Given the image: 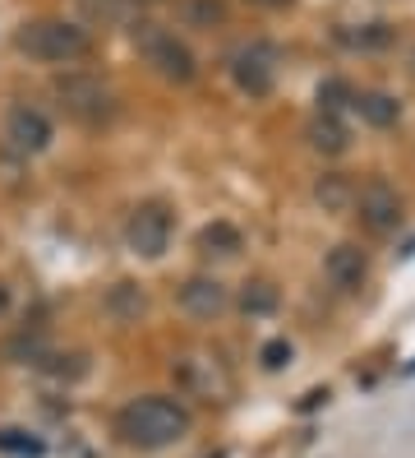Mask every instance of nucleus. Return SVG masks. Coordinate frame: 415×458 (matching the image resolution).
Listing matches in <instances>:
<instances>
[{
    "instance_id": "4be33fe9",
    "label": "nucleus",
    "mask_w": 415,
    "mask_h": 458,
    "mask_svg": "<svg viewBox=\"0 0 415 458\" xmlns=\"http://www.w3.org/2000/svg\"><path fill=\"white\" fill-rule=\"evenodd\" d=\"M259 361H263V370H282V366H291V343H286V338H268V343L259 347Z\"/></svg>"
},
{
    "instance_id": "f3484780",
    "label": "nucleus",
    "mask_w": 415,
    "mask_h": 458,
    "mask_svg": "<svg viewBox=\"0 0 415 458\" xmlns=\"http://www.w3.org/2000/svg\"><path fill=\"white\" fill-rule=\"evenodd\" d=\"M176 10L189 29H221V23H227V5H221V0H180Z\"/></svg>"
},
{
    "instance_id": "20e7f679",
    "label": "nucleus",
    "mask_w": 415,
    "mask_h": 458,
    "mask_svg": "<svg viewBox=\"0 0 415 458\" xmlns=\"http://www.w3.org/2000/svg\"><path fill=\"white\" fill-rule=\"evenodd\" d=\"M129 42H134L138 56L153 65V74H162L166 84H194V79H199V61H194V51L171 29H162V23L134 19L129 23Z\"/></svg>"
},
{
    "instance_id": "9b49d317",
    "label": "nucleus",
    "mask_w": 415,
    "mask_h": 458,
    "mask_svg": "<svg viewBox=\"0 0 415 458\" xmlns=\"http://www.w3.org/2000/svg\"><path fill=\"white\" fill-rule=\"evenodd\" d=\"M323 274H328V283L337 292H360L365 278H369V255L360 250L355 241H337V246L328 250V259H323Z\"/></svg>"
},
{
    "instance_id": "f257e3e1",
    "label": "nucleus",
    "mask_w": 415,
    "mask_h": 458,
    "mask_svg": "<svg viewBox=\"0 0 415 458\" xmlns=\"http://www.w3.org/2000/svg\"><path fill=\"white\" fill-rule=\"evenodd\" d=\"M189 426H194V417H189L185 403L162 398V394H144V398L125 403L120 417H116V430H120L129 445H138V449H166V445H176V440L189 436Z\"/></svg>"
},
{
    "instance_id": "f8f14e48",
    "label": "nucleus",
    "mask_w": 415,
    "mask_h": 458,
    "mask_svg": "<svg viewBox=\"0 0 415 458\" xmlns=\"http://www.w3.org/2000/svg\"><path fill=\"white\" fill-rule=\"evenodd\" d=\"M304 140H310V148H314V153L337 157V153H346V148H351V130H346V121H342V116L319 112V116L310 121V130H304Z\"/></svg>"
},
{
    "instance_id": "dca6fc26",
    "label": "nucleus",
    "mask_w": 415,
    "mask_h": 458,
    "mask_svg": "<svg viewBox=\"0 0 415 458\" xmlns=\"http://www.w3.org/2000/svg\"><path fill=\"white\" fill-rule=\"evenodd\" d=\"M277 301H282V296H277V287H272L268 278H249V283L240 287V296H236V306H240L245 315H272Z\"/></svg>"
},
{
    "instance_id": "aec40b11",
    "label": "nucleus",
    "mask_w": 415,
    "mask_h": 458,
    "mask_svg": "<svg viewBox=\"0 0 415 458\" xmlns=\"http://www.w3.org/2000/svg\"><path fill=\"white\" fill-rule=\"evenodd\" d=\"M355 93L342 84V79H328V84H319V112H328V116H337L342 106L351 102Z\"/></svg>"
},
{
    "instance_id": "a878e982",
    "label": "nucleus",
    "mask_w": 415,
    "mask_h": 458,
    "mask_svg": "<svg viewBox=\"0 0 415 458\" xmlns=\"http://www.w3.org/2000/svg\"><path fill=\"white\" fill-rule=\"evenodd\" d=\"M5 310H10V287L0 283V315H5Z\"/></svg>"
},
{
    "instance_id": "7ed1b4c3",
    "label": "nucleus",
    "mask_w": 415,
    "mask_h": 458,
    "mask_svg": "<svg viewBox=\"0 0 415 458\" xmlns=\"http://www.w3.org/2000/svg\"><path fill=\"white\" fill-rule=\"evenodd\" d=\"M51 98L61 102V112H65L70 121L88 125V130L111 125V121H116V112H120L116 89H111L102 74H83V70L55 74V79H51Z\"/></svg>"
},
{
    "instance_id": "9d476101",
    "label": "nucleus",
    "mask_w": 415,
    "mask_h": 458,
    "mask_svg": "<svg viewBox=\"0 0 415 458\" xmlns=\"http://www.w3.org/2000/svg\"><path fill=\"white\" fill-rule=\"evenodd\" d=\"M176 301H180V310L194 315V319H217L221 310L231 306V292H227V283H217V278H208V274H194V278L180 283Z\"/></svg>"
},
{
    "instance_id": "b1692460",
    "label": "nucleus",
    "mask_w": 415,
    "mask_h": 458,
    "mask_svg": "<svg viewBox=\"0 0 415 458\" xmlns=\"http://www.w3.org/2000/svg\"><path fill=\"white\" fill-rule=\"evenodd\" d=\"M319 403H328V389H314V394H304V403H300V408L310 412V408H319Z\"/></svg>"
},
{
    "instance_id": "4468645a",
    "label": "nucleus",
    "mask_w": 415,
    "mask_h": 458,
    "mask_svg": "<svg viewBox=\"0 0 415 458\" xmlns=\"http://www.w3.org/2000/svg\"><path fill=\"white\" fill-rule=\"evenodd\" d=\"M351 106L360 112V121L374 125V130H387V125H397V121H402V102H397L393 93H378V89L355 93V98H351Z\"/></svg>"
},
{
    "instance_id": "412c9836",
    "label": "nucleus",
    "mask_w": 415,
    "mask_h": 458,
    "mask_svg": "<svg viewBox=\"0 0 415 458\" xmlns=\"http://www.w3.org/2000/svg\"><path fill=\"white\" fill-rule=\"evenodd\" d=\"M393 42H397V29H393V23H369V29H360V33H355V47H365V51L393 47Z\"/></svg>"
},
{
    "instance_id": "1a4fd4ad",
    "label": "nucleus",
    "mask_w": 415,
    "mask_h": 458,
    "mask_svg": "<svg viewBox=\"0 0 415 458\" xmlns=\"http://www.w3.org/2000/svg\"><path fill=\"white\" fill-rule=\"evenodd\" d=\"M355 213L369 232H397L402 227V195L383 176H369L355 191Z\"/></svg>"
},
{
    "instance_id": "393cba45",
    "label": "nucleus",
    "mask_w": 415,
    "mask_h": 458,
    "mask_svg": "<svg viewBox=\"0 0 415 458\" xmlns=\"http://www.w3.org/2000/svg\"><path fill=\"white\" fill-rule=\"evenodd\" d=\"M245 5H259V10H286L291 0H245Z\"/></svg>"
},
{
    "instance_id": "6e6552de",
    "label": "nucleus",
    "mask_w": 415,
    "mask_h": 458,
    "mask_svg": "<svg viewBox=\"0 0 415 458\" xmlns=\"http://www.w3.org/2000/svg\"><path fill=\"white\" fill-rule=\"evenodd\" d=\"M0 134H5V144L10 153H23V157H33L42 148H51V121L46 112H37V106H28V102H10L5 106V121H0Z\"/></svg>"
},
{
    "instance_id": "39448f33",
    "label": "nucleus",
    "mask_w": 415,
    "mask_h": 458,
    "mask_svg": "<svg viewBox=\"0 0 415 458\" xmlns=\"http://www.w3.org/2000/svg\"><path fill=\"white\" fill-rule=\"evenodd\" d=\"M171 380L194 394V398H208V403H227L231 398V370L221 357L212 352H180L171 361Z\"/></svg>"
},
{
    "instance_id": "5701e85b",
    "label": "nucleus",
    "mask_w": 415,
    "mask_h": 458,
    "mask_svg": "<svg viewBox=\"0 0 415 458\" xmlns=\"http://www.w3.org/2000/svg\"><path fill=\"white\" fill-rule=\"evenodd\" d=\"M120 5L129 10V19H138L144 10H153V5H162V0H120Z\"/></svg>"
},
{
    "instance_id": "423d86ee",
    "label": "nucleus",
    "mask_w": 415,
    "mask_h": 458,
    "mask_svg": "<svg viewBox=\"0 0 415 458\" xmlns=\"http://www.w3.org/2000/svg\"><path fill=\"white\" fill-rule=\"evenodd\" d=\"M171 232H176V218L171 208L148 199V204H134L129 223H125V246L138 255V259H162L166 246H171Z\"/></svg>"
},
{
    "instance_id": "2eb2a0df",
    "label": "nucleus",
    "mask_w": 415,
    "mask_h": 458,
    "mask_svg": "<svg viewBox=\"0 0 415 458\" xmlns=\"http://www.w3.org/2000/svg\"><path fill=\"white\" fill-rule=\"evenodd\" d=\"M314 199H319L328 213H346V208H355V185H351L342 172H328V176H319V185H314Z\"/></svg>"
},
{
    "instance_id": "6ab92c4d",
    "label": "nucleus",
    "mask_w": 415,
    "mask_h": 458,
    "mask_svg": "<svg viewBox=\"0 0 415 458\" xmlns=\"http://www.w3.org/2000/svg\"><path fill=\"white\" fill-rule=\"evenodd\" d=\"M111 306L129 319V315H144L148 296H144V287H134V283H116V292H111Z\"/></svg>"
},
{
    "instance_id": "f03ea898",
    "label": "nucleus",
    "mask_w": 415,
    "mask_h": 458,
    "mask_svg": "<svg viewBox=\"0 0 415 458\" xmlns=\"http://www.w3.org/2000/svg\"><path fill=\"white\" fill-rule=\"evenodd\" d=\"M14 47L28 61L42 65H74L83 56H93V33L74 19H28L14 33Z\"/></svg>"
},
{
    "instance_id": "0eeeda50",
    "label": "nucleus",
    "mask_w": 415,
    "mask_h": 458,
    "mask_svg": "<svg viewBox=\"0 0 415 458\" xmlns=\"http://www.w3.org/2000/svg\"><path fill=\"white\" fill-rule=\"evenodd\" d=\"M231 79L249 98H268L277 84V47L268 42H245L231 51Z\"/></svg>"
},
{
    "instance_id": "a211bd4d",
    "label": "nucleus",
    "mask_w": 415,
    "mask_h": 458,
    "mask_svg": "<svg viewBox=\"0 0 415 458\" xmlns=\"http://www.w3.org/2000/svg\"><path fill=\"white\" fill-rule=\"evenodd\" d=\"M0 454H14V458H42L46 445L28 430H0Z\"/></svg>"
},
{
    "instance_id": "ddd939ff",
    "label": "nucleus",
    "mask_w": 415,
    "mask_h": 458,
    "mask_svg": "<svg viewBox=\"0 0 415 458\" xmlns=\"http://www.w3.org/2000/svg\"><path fill=\"white\" fill-rule=\"evenodd\" d=\"M194 250L208 255V259H236L245 250V236L231 223H208V227H199V236H194Z\"/></svg>"
},
{
    "instance_id": "bb28decb",
    "label": "nucleus",
    "mask_w": 415,
    "mask_h": 458,
    "mask_svg": "<svg viewBox=\"0 0 415 458\" xmlns=\"http://www.w3.org/2000/svg\"><path fill=\"white\" fill-rule=\"evenodd\" d=\"M406 375H415V361H406Z\"/></svg>"
}]
</instances>
